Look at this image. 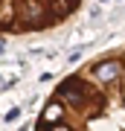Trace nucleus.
<instances>
[{"label": "nucleus", "mask_w": 125, "mask_h": 131, "mask_svg": "<svg viewBox=\"0 0 125 131\" xmlns=\"http://www.w3.org/2000/svg\"><path fill=\"white\" fill-rule=\"evenodd\" d=\"M32 131H125V44L67 73L50 90Z\"/></svg>", "instance_id": "1"}, {"label": "nucleus", "mask_w": 125, "mask_h": 131, "mask_svg": "<svg viewBox=\"0 0 125 131\" xmlns=\"http://www.w3.org/2000/svg\"><path fill=\"white\" fill-rule=\"evenodd\" d=\"M84 0H0V35H35L67 24Z\"/></svg>", "instance_id": "2"}]
</instances>
